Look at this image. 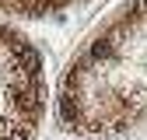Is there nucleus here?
I'll return each mask as SVG.
<instances>
[{
    "instance_id": "obj_3",
    "label": "nucleus",
    "mask_w": 147,
    "mask_h": 140,
    "mask_svg": "<svg viewBox=\"0 0 147 140\" xmlns=\"http://www.w3.org/2000/svg\"><path fill=\"white\" fill-rule=\"evenodd\" d=\"M74 4V0H0V11L4 14H25V18H42Z\"/></svg>"
},
{
    "instance_id": "obj_1",
    "label": "nucleus",
    "mask_w": 147,
    "mask_h": 140,
    "mask_svg": "<svg viewBox=\"0 0 147 140\" xmlns=\"http://www.w3.org/2000/svg\"><path fill=\"white\" fill-rule=\"evenodd\" d=\"M147 119V0H130L112 25L70 63L60 122L70 133L105 137Z\"/></svg>"
},
{
    "instance_id": "obj_2",
    "label": "nucleus",
    "mask_w": 147,
    "mask_h": 140,
    "mask_svg": "<svg viewBox=\"0 0 147 140\" xmlns=\"http://www.w3.org/2000/svg\"><path fill=\"white\" fill-rule=\"evenodd\" d=\"M46 109L42 56L25 35L0 25V140H32Z\"/></svg>"
}]
</instances>
